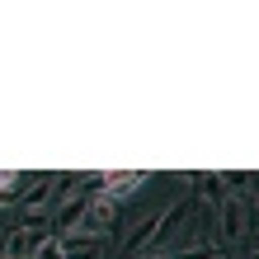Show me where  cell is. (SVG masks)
Returning a JSON list of instances; mask_svg holds the SVG:
<instances>
[{"label":"cell","mask_w":259,"mask_h":259,"mask_svg":"<svg viewBox=\"0 0 259 259\" xmlns=\"http://www.w3.org/2000/svg\"><path fill=\"white\" fill-rule=\"evenodd\" d=\"M80 231H90V236H109V231H118V203L109 193H99V198H90V207H85V226Z\"/></svg>","instance_id":"cell-1"},{"label":"cell","mask_w":259,"mask_h":259,"mask_svg":"<svg viewBox=\"0 0 259 259\" xmlns=\"http://www.w3.org/2000/svg\"><path fill=\"white\" fill-rule=\"evenodd\" d=\"M85 207H90L85 193H75V198H66V203H57V212H52V236H75V231L85 226Z\"/></svg>","instance_id":"cell-2"},{"label":"cell","mask_w":259,"mask_h":259,"mask_svg":"<svg viewBox=\"0 0 259 259\" xmlns=\"http://www.w3.org/2000/svg\"><path fill=\"white\" fill-rule=\"evenodd\" d=\"M217 231H222L226 245L245 236V207H240V198H231V193L222 198V207H217Z\"/></svg>","instance_id":"cell-3"},{"label":"cell","mask_w":259,"mask_h":259,"mask_svg":"<svg viewBox=\"0 0 259 259\" xmlns=\"http://www.w3.org/2000/svg\"><path fill=\"white\" fill-rule=\"evenodd\" d=\"M52 198H57V175H42L38 184H33V189L24 193V217H28L24 226H38V217H42V207H48Z\"/></svg>","instance_id":"cell-4"},{"label":"cell","mask_w":259,"mask_h":259,"mask_svg":"<svg viewBox=\"0 0 259 259\" xmlns=\"http://www.w3.org/2000/svg\"><path fill=\"white\" fill-rule=\"evenodd\" d=\"M189 207H193L189 198H175V203H170V207H165L160 217H156V231H151V245H156V250L165 245V240H170V231H175V226L189 217Z\"/></svg>","instance_id":"cell-5"},{"label":"cell","mask_w":259,"mask_h":259,"mask_svg":"<svg viewBox=\"0 0 259 259\" xmlns=\"http://www.w3.org/2000/svg\"><path fill=\"white\" fill-rule=\"evenodd\" d=\"M38 226H14V231L0 240V250H5L10 259H33V250H38Z\"/></svg>","instance_id":"cell-6"},{"label":"cell","mask_w":259,"mask_h":259,"mask_svg":"<svg viewBox=\"0 0 259 259\" xmlns=\"http://www.w3.org/2000/svg\"><path fill=\"white\" fill-rule=\"evenodd\" d=\"M146 170H113L109 179H104V193H109L113 198V203H118V198H127V193H137V189H142L146 184Z\"/></svg>","instance_id":"cell-7"},{"label":"cell","mask_w":259,"mask_h":259,"mask_svg":"<svg viewBox=\"0 0 259 259\" xmlns=\"http://www.w3.org/2000/svg\"><path fill=\"white\" fill-rule=\"evenodd\" d=\"M62 259H99V236H90V231L62 236Z\"/></svg>","instance_id":"cell-8"},{"label":"cell","mask_w":259,"mask_h":259,"mask_svg":"<svg viewBox=\"0 0 259 259\" xmlns=\"http://www.w3.org/2000/svg\"><path fill=\"white\" fill-rule=\"evenodd\" d=\"M193 189H198V198H207L212 207H222V198H226L222 175H212V170H198V175H193Z\"/></svg>","instance_id":"cell-9"},{"label":"cell","mask_w":259,"mask_h":259,"mask_svg":"<svg viewBox=\"0 0 259 259\" xmlns=\"http://www.w3.org/2000/svg\"><path fill=\"white\" fill-rule=\"evenodd\" d=\"M24 179H33V175H24V170H0V207L10 203V193L24 184Z\"/></svg>","instance_id":"cell-10"},{"label":"cell","mask_w":259,"mask_h":259,"mask_svg":"<svg viewBox=\"0 0 259 259\" xmlns=\"http://www.w3.org/2000/svg\"><path fill=\"white\" fill-rule=\"evenodd\" d=\"M33 259H62V236L42 231V236H38V250H33Z\"/></svg>","instance_id":"cell-11"},{"label":"cell","mask_w":259,"mask_h":259,"mask_svg":"<svg viewBox=\"0 0 259 259\" xmlns=\"http://www.w3.org/2000/svg\"><path fill=\"white\" fill-rule=\"evenodd\" d=\"M151 259H170V250H151Z\"/></svg>","instance_id":"cell-12"},{"label":"cell","mask_w":259,"mask_h":259,"mask_svg":"<svg viewBox=\"0 0 259 259\" xmlns=\"http://www.w3.org/2000/svg\"><path fill=\"white\" fill-rule=\"evenodd\" d=\"M0 259H10V254H5V250H0Z\"/></svg>","instance_id":"cell-13"},{"label":"cell","mask_w":259,"mask_h":259,"mask_svg":"<svg viewBox=\"0 0 259 259\" xmlns=\"http://www.w3.org/2000/svg\"><path fill=\"white\" fill-rule=\"evenodd\" d=\"M254 259H259V250H254Z\"/></svg>","instance_id":"cell-14"},{"label":"cell","mask_w":259,"mask_h":259,"mask_svg":"<svg viewBox=\"0 0 259 259\" xmlns=\"http://www.w3.org/2000/svg\"><path fill=\"white\" fill-rule=\"evenodd\" d=\"M254 203H259V198H254Z\"/></svg>","instance_id":"cell-15"}]
</instances>
